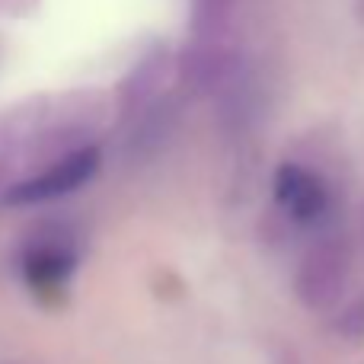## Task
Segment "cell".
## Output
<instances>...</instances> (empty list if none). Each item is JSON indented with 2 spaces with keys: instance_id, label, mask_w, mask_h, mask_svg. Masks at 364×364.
I'll return each mask as SVG.
<instances>
[{
  "instance_id": "6da1fadb",
  "label": "cell",
  "mask_w": 364,
  "mask_h": 364,
  "mask_svg": "<svg viewBox=\"0 0 364 364\" xmlns=\"http://www.w3.org/2000/svg\"><path fill=\"white\" fill-rule=\"evenodd\" d=\"M106 119V100L102 93H64V96H36V100L16 102L0 112V151L36 154L45 151L74 154L90 147V134Z\"/></svg>"
},
{
  "instance_id": "7a4b0ae2",
  "label": "cell",
  "mask_w": 364,
  "mask_h": 364,
  "mask_svg": "<svg viewBox=\"0 0 364 364\" xmlns=\"http://www.w3.org/2000/svg\"><path fill=\"white\" fill-rule=\"evenodd\" d=\"M348 278V246L342 240H320L301 259L294 275V294L307 310H326L342 297Z\"/></svg>"
},
{
  "instance_id": "3957f363",
  "label": "cell",
  "mask_w": 364,
  "mask_h": 364,
  "mask_svg": "<svg viewBox=\"0 0 364 364\" xmlns=\"http://www.w3.org/2000/svg\"><path fill=\"white\" fill-rule=\"evenodd\" d=\"M176 74L179 83L195 96H211L220 93L237 83L240 77V51L230 42H201V38H188V45L176 58Z\"/></svg>"
},
{
  "instance_id": "277c9868",
  "label": "cell",
  "mask_w": 364,
  "mask_h": 364,
  "mask_svg": "<svg viewBox=\"0 0 364 364\" xmlns=\"http://www.w3.org/2000/svg\"><path fill=\"white\" fill-rule=\"evenodd\" d=\"M100 170V147H80V151L58 157L55 164H48L45 170H38L36 176L10 186V192L4 195L6 205H38V201H51L70 195L83 186L93 173Z\"/></svg>"
},
{
  "instance_id": "5b68a950",
  "label": "cell",
  "mask_w": 364,
  "mask_h": 364,
  "mask_svg": "<svg viewBox=\"0 0 364 364\" xmlns=\"http://www.w3.org/2000/svg\"><path fill=\"white\" fill-rule=\"evenodd\" d=\"M77 262L74 252V237L61 227H42L29 243L23 246V278L36 294L48 297L61 288L64 282L70 278Z\"/></svg>"
},
{
  "instance_id": "8992f818",
  "label": "cell",
  "mask_w": 364,
  "mask_h": 364,
  "mask_svg": "<svg viewBox=\"0 0 364 364\" xmlns=\"http://www.w3.org/2000/svg\"><path fill=\"white\" fill-rule=\"evenodd\" d=\"M275 201L294 224H316L329 208V188L314 170L284 164L275 173Z\"/></svg>"
},
{
  "instance_id": "52a82bcc",
  "label": "cell",
  "mask_w": 364,
  "mask_h": 364,
  "mask_svg": "<svg viewBox=\"0 0 364 364\" xmlns=\"http://www.w3.org/2000/svg\"><path fill=\"white\" fill-rule=\"evenodd\" d=\"M173 70V55L164 45H154L134 61L128 77L119 83V106L125 115H141L144 109L154 106L157 93L164 90L166 77Z\"/></svg>"
},
{
  "instance_id": "ba28073f",
  "label": "cell",
  "mask_w": 364,
  "mask_h": 364,
  "mask_svg": "<svg viewBox=\"0 0 364 364\" xmlns=\"http://www.w3.org/2000/svg\"><path fill=\"white\" fill-rule=\"evenodd\" d=\"M237 0H188V38L230 42Z\"/></svg>"
},
{
  "instance_id": "9c48e42d",
  "label": "cell",
  "mask_w": 364,
  "mask_h": 364,
  "mask_svg": "<svg viewBox=\"0 0 364 364\" xmlns=\"http://www.w3.org/2000/svg\"><path fill=\"white\" fill-rule=\"evenodd\" d=\"M336 333L342 339H364V297L355 301L348 310H342L336 320Z\"/></svg>"
},
{
  "instance_id": "30bf717a",
  "label": "cell",
  "mask_w": 364,
  "mask_h": 364,
  "mask_svg": "<svg viewBox=\"0 0 364 364\" xmlns=\"http://www.w3.org/2000/svg\"><path fill=\"white\" fill-rule=\"evenodd\" d=\"M10 176H13V157H6L4 151H0V195H6L10 192Z\"/></svg>"
},
{
  "instance_id": "8fae6325",
  "label": "cell",
  "mask_w": 364,
  "mask_h": 364,
  "mask_svg": "<svg viewBox=\"0 0 364 364\" xmlns=\"http://www.w3.org/2000/svg\"><path fill=\"white\" fill-rule=\"evenodd\" d=\"M272 364H304V361L297 358V352H294V348H288V346H278V348H275V355H272Z\"/></svg>"
}]
</instances>
